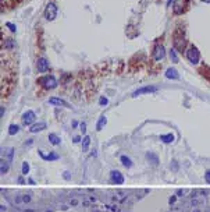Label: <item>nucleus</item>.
Wrapping results in <instances>:
<instances>
[{"label": "nucleus", "mask_w": 210, "mask_h": 212, "mask_svg": "<svg viewBox=\"0 0 210 212\" xmlns=\"http://www.w3.org/2000/svg\"><path fill=\"white\" fill-rule=\"evenodd\" d=\"M187 59L191 62L192 64H198L199 60H200V53L198 50V47L191 45V46L187 49Z\"/></svg>", "instance_id": "nucleus-1"}, {"label": "nucleus", "mask_w": 210, "mask_h": 212, "mask_svg": "<svg viewBox=\"0 0 210 212\" xmlns=\"http://www.w3.org/2000/svg\"><path fill=\"white\" fill-rule=\"evenodd\" d=\"M38 82L40 85H43L46 89H53L57 86V80L53 77V75H45V77H42V78L38 80Z\"/></svg>", "instance_id": "nucleus-2"}, {"label": "nucleus", "mask_w": 210, "mask_h": 212, "mask_svg": "<svg viewBox=\"0 0 210 212\" xmlns=\"http://www.w3.org/2000/svg\"><path fill=\"white\" fill-rule=\"evenodd\" d=\"M172 43H174V49L178 50V52H182L185 49V45H187V40L184 38L182 34H178L175 32L174 34V39H172Z\"/></svg>", "instance_id": "nucleus-3"}, {"label": "nucleus", "mask_w": 210, "mask_h": 212, "mask_svg": "<svg viewBox=\"0 0 210 212\" xmlns=\"http://www.w3.org/2000/svg\"><path fill=\"white\" fill-rule=\"evenodd\" d=\"M57 17V6L55 3H49L45 8V18L47 21H53Z\"/></svg>", "instance_id": "nucleus-4"}, {"label": "nucleus", "mask_w": 210, "mask_h": 212, "mask_svg": "<svg viewBox=\"0 0 210 212\" xmlns=\"http://www.w3.org/2000/svg\"><path fill=\"white\" fill-rule=\"evenodd\" d=\"M164 56H166V50H164V46L163 45H156L153 47V59H155L156 62H160V60H163Z\"/></svg>", "instance_id": "nucleus-5"}, {"label": "nucleus", "mask_w": 210, "mask_h": 212, "mask_svg": "<svg viewBox=\"0 0 210 212\" xmlns=\"http://www.w3.org/2000/svg\"><path fill=\"white\" fill-rule=\"evenodd\" d=\"M110 180H111V183H114V184H123L124 183V176L118 172V170H113V172L110 173Z\"/></svg>", "instance_id": "nucleus-6"}, {"label": "nucleus", "mask_w": 210, "mask_h": 212, "mask_svg": "<svg viewBox=\"0 0 210 212\" xmlns=\"http://www.w3.org/2000/svg\"><path fill=\"white\" fill-rule=\"evenodd\" d=\"M157 91V86H142L139 89H136L135 92L132 94V96H138V95H142V94H150V92H156Z\"/></svg>", "instance_id": "nucleus-7"}, {"label": "nucleus", "mask_w": 210, "mask_h": 212, "mask_svg": "<svg viewBox=\"0 0 210 212\" xmlns=\"http://www.w3.org/2000/svg\"><path fill=\"white\" fill-rule=\"evenodd\" d=\"M33 121H35V113L32 110H28V112H25L22 115V123L25 126H29Z\"/></svg>", "instance_id": "nucleus-8"}, {"label": "nucleus", "mask_w": 210, "mask_h": 212, "mask_svg": "<svg viewBox=\"0 0 210 212\" xmlns=\"http://www.w3.org/2000/svg\"><path fill=\"white\" fill-rule=\"evenodd\" d=\"M49 67H50V64H49V62H47L46 59H39L38 62H36V69H38L39 73H46L47 70H49Z\"/></svg>", "instance_id": "nucleus-9"}, {"label": "nucleus", "mask_w": 210, "mask_h": 212, "mask_svg": "<svg viewBox=\"0 0 210 212\" xmlns=\"http://www.w3.org/2000/svg\"><path fill=\"white\" fill-rule=\"evenodd\" d=\"M13 158H14V148L1 149V159H6L8 162H13Z\"/></svg>", "instance_id": "nucleus-10"}, {"label": "nucleus", "mask_w": 210, "mask_h": 212, "mask_svg": "<svg viewBox=\"0 0 210 212\" xmlns=\"http://www.w3.org/2000/svg\"><path fill=\"white\" fill-rule=\"evenodd\" d=\"M49 103H50V105H56V106H63V108H71L70 105H68V102H65V101L61 99V98H56V96L50 98V99H49Z\"/></svg>", "instance_id": "nucleus-11"}, {"label": "nucleus", "mask_w": 210, "mask_h": 212, "mask_svg": "<svg viewBox=\"0 0 210 212\" xmlns=\"http://www.w3.org/2000/svg\"><path fill=\"white\" fill-rule=\"evenodd\" d=\"M45 128H46V123H45V121H39V123L32 124L31 128H29V131H31V133H38V131H42V130H45Z\"/></svg>", "instance_id": "nucleus-12"}, {"label": "nucleus", "mask_w": 210, "mask_h": 212, "mask_svg": "<svg viewBox=\"0 0 210 212\" xmlns=\"http://www.w3.org/2000/svg\"><path fill=\"white\" fill-rule=\"evenodd\" d=\"M166 77L167 78H170V80H178L179 78V74H178V71L175 70V69H167V71H166Z\"/></svg>", "instance_id": "nucleus-13"}, {"label": "nucleus", "mask_w": 210, "mask_h": 212, "mask_svg": "<svg viewBox=\"0 0 210 212\" xmlns=\"http://www.w3.org/2000/svg\"><path fill=\"white\" fill-rule=\"evenodd\" d=\"M39 155L43 158V159H46V161H56V159H59V155L57 154H50V155H45L42 151H38Z\"/></svg>", "instance_id": "nucleus-14"}, {"label": "nucleus", "mask_w": 210, "mask_h": 212, "mask_svg": "<svg viewBox=\"0 0 210 212\" xmlns=\"http://www.w3.org/2000/svg\"><path fill=\"white\" fill-rule=\"evenodd\" d=\"M146 158H148L149 162H152L153 165H157V163H159V158H157V155L153 154V152H148V154H146Z\"/></svg>", "instance_id": "nucleus-15"}, {"label": "nucleus", "mask_w": 210, "mask_h": 212, "mask_svg": "<svg viewBox=\"0 0 210 212\" xmlns=\"http://www.w3.org/2000/svg\"><path fill=\"white\" fill-rule=\"evenodd\" d=\"M160 140H162L163 142H166V144H170V142L174 141V135H172L171 133L164 134V135H160Z\"/></svg>", "instance_id": "nucleus-16"}, {"label": "nucleus", "mask_w": 210, "mask_h": 212, "mask_svg": "<svg viewBox=\"0 0 210 212\" xmlns=\"http://www.w3.org/2000/svg\"><path fill=\"white\" fill-rule=\"evenodd\" d=\"M8 165H10V162H8V161H6V159H1V165H0V173H1V174L7 173Z\"/></svg>", "instance_id": "nucleus-17"}, {"label": "nucleus", "mask_w": 210, "mask_h": 212, "mask_svg": "<svg viewBox=\"0 0 210 212\" xmlns=\"http://www.w3.org/2000/svg\"><path fill=\"white\" fill-rule=\"evenodd\" d=\"M49 141H50V144H53V145H60L61 140L56 134H49Z\"/></svg>", "instance_id": "nucleus-18"}, {"label": "nucleus", "mask_w": 210, "mask_h": 212, "mask_svg": "<svg viewBox=\"0 0 210 212\" xmlns=\"http://www.w3.org/2000/svg\"><path fill=\"white\" fill-rule=\"evenodd\" d=\"M120 161H121V163H123L125 167H131V166H132V161H131L128 156H125V155H123V156L120 158Z\"/></svg>", "instance_id": "nucleus-19"}, {"label": "nucleus", "mask_w": 210, "mask_h": 212, "mask_svg": "<svg viewBox=\"0 0 210 212\" xmlns=\"http://www.w3.org/2000/svg\"><path fill=\"white\" fill-rule=\"evenodd\" d=\"M106 123H107V119H106V116H100L99 121H97V124H96V130H99V131H100Z\"/></svg>", "instance_id": "nucleus-20"}, {"label": "nucleus", "mask_w": 210, "mask_h": 212, "mask_svg": "<svg viewBox=\"0 0 210 212\" xmlns=\"http://www.w3.org/2000/svg\"><path fill=\"white\" fill-rule=\"evenodd\" d=\"M89 145H91V137H89V135H85L84 140H82V149H84V151H88Z\"/></svg>", "instance_id": "nucleus-21"}, {"label": "nucleus", "mask_w": 210, "mask_h": 212, "mask_svg": "<svg viewBox=\"0 0 210 212\" xmlns=\"http://www.w3.org/2000/svg\"><path fill=\"white\" fill-rule=\"evenodd\" d=\"M18 131H20V127L17 126V124H10V127H8V134L10 135H14Z\"/></svg>", "instance_id": "nucleus-22"}, {"label": "nucleus", "mask_w": 210, "mask_h": 212, "mask_svg": "<svg viewBox=\"0 0 210 212\" xmlns=\"http://www.w3.org/2000/svg\"><path fill=\"white\" fill-rule=\"evenodd\" d=\"M170 59H171L174 63H178V55H177L175 49H171V50H170Z\"/></svg>", "instance_id": "nucleus-23"}, {"label": "nucleus", "mask_w": 210, "mask_h": 212, "mask_svg": "<svg viewBox=\"0 0 210 212\" xmlns=\"http://www.w3.org/2000/svg\"><path fill=\"white\" fill-rule=\"evenodd\" d=\"M21 173H22L24 176H27V174L29 173V165H28V162H22V169H21Z\"/></svg>", "instance_id": "nucleus-24"}, {"label": "nucleus", "mask_w": 210, "mask_h": 212, "mask_svg": "<svg viewBox=\"0 0 210 212\" xmlns=\"http://www.w3.org/2000/svg\"><path fill=\"white\" fill-rule=\"evenodd\" d=\"M13 45H14V42H13L11 39H7V43L4 45V47H7V49H11V47H13Z\"/></svg>", "instance_id": "nucleus-25"}, {"label": "nucleus", "mask_w": 210, "mask_h": 212, "mask_svg": "<svg viewBox=\"0 0 210 212\" xmlns=\"http://www.w3.org/2000/svg\"><path fill=\"white\" fill-rule=\"evenodd\" d=\"M6 25H7L8 28H10V31L16 32V30H17V28H16V25H14V24H11V23H7V24H6Z\"/></svg>", "instance_id": "nucleus-26"}, {"label": "nucleus", "mask_w": 210, "mask_h": 212, "mask_svg": "<svg viewBox=\"0 0 210 212\" xmlns=\"http://www.w3.org/2000/svg\"><path fill=\"white\" fill-rule=\"evenodd\" d=\"M99 103H100V106H104V105H107V99L102 96L100 99H99Z\"/></svg>", "instance_id": "nucleus-27"}, {"label": "nucleus", "mask_w": 210, "mask_h": 212, "mask_svg": "<svg viewBox=\"0 0 210 212\" xmlns=\"http://www.w3.org/2000/svg\"><path fill=\"white\" fill-rule=\"evenodd\" d=\"M205 180H206L210 184V170H207V172L205 173Z\"/></svg>", "instance_id": "nucleus-28"}, {"label": "nucleus", "mask_w": 210, "mask_h": 212, "mask_svg": "<svg viewBox=\"0 0 210 212\" xmlns=\"http://www.w3.org/2000/svg\"><path fill=\"white\" fill-rule=\"evenodd\" d=\"M22 201H24V202H29V201H31V197H29V196H24L22 197Z\"/></svg>", "instance_id": "nucleus-29"}, {"label": "nucleus", "mask_w": 210, "mask_h": 212, "mask_svg": "<svg viewBox=\"0 0 210 212\" xmlns=\"http://www.w3.org/2000/svg\"><path fill=\"white\" fill-rule=\"evenodd\" d=\"M85 127H86V126H85V123H82V124H81V130H82V133H85V131H86Z\"/></svg>", "instance_id": "nucleus-30"}, {"label": "nucleus", "mask_w": 210, "mask_h": 212, "mask_svg": "<svg viewBox=\"0 0 210 212\" xmlns=\"http://www.w3.org/2000/svg\"><path fill=\"white\" fill-rule=\"evenodd\" d=\"M79 141H81V137H74V142H75V144Z\"/></svg>", "instance_id": "nucleus-31"}, {"label": "nucleus", "mask_w": 210, "mask_h": 212, "mask_svg": "<svg viewBox=\"0 0 210 212\" xmlns=\"http://www.w3.org/2000/svg\"><path fill=\"white\" fill-rule=\"evenodd\" d=\"M64 179H67V180L70 179V174H68V172H64Z\"/></svg>", "instance_id": "nucleus-32"}, {"label": "nucleus", "mask_w": 210, "mask_h": 212, "mask_svg": "<svg viewBox=\"0 0 210 212\" xmlns=\"http://www.w3.org/2000/svg\"><path fill=\"white\" fill-rule=\"evenodd\" d=\"M78 204V200H71V205H77Z\"/></svg>", "instance_id": "nucleus-33"}, {"label": "nucleus", "mask_w": 210, "mask_h": 212, "mask_svg": "<svg viewBox=\"0 0 210 212\" xmlns=\"http://www.w3.org/2000/svg\"><path fill=\"white\" fill-rule=\"evenodd\" d=\"M18 183H20V184H24L25 181H24V179H22V177H18Z\"/></svg>", "instance_id": "nucleus-34"}, {"label": "nucleus", "mask_w": 210, "mask_h": 212, "mask_svg": "<svg viewBox=\"0 0 210 212\" xmlns=\"http://www.w3.org/2000/svg\"><path fill=\"white\" fill-rule=\"evenodd\" d=\"M202 1H205V3H210V0H202Z\"/></svg>", "instance_id": "nucleus-35"}, {"label": "nucleus", "mask_w": 210, "mask_h": 212, "mask_svg": "<svg viewBox=\"0 0 210 212\" xmlns=\"http://www.w3.org/2000/svg\"><path fill=\"white\" fill-rule=\"evenodd\" d=\"M172 0H167V4H170V3H171Z\"/></svg>", "instance_id": "nucleus-36"}, {"label": "nucleus", "mask_w": 210, "mask_h": 212, "mask_svg": "<svg viewBox=\"0 0 210 212\" xmlns=\"http://www.w3.org/2000/svg\"><path fill=\"white\" fill-rule=\"evenodd\" d=\"M194 212H199V211H198V209H196V211H194Z\"/></svg>", "instance_id": "nucleus-37"}]
</instances>
